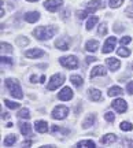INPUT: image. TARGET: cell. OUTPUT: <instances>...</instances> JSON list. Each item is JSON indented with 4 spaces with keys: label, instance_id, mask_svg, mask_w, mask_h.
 <instances>
[{
    "label": "cell",
    "instance_id": "obj_1",
    "mask_svg": "<svg viewBox=\"0 0 133 148\" xmlns=\"http://www.w3.org/2000/svg\"><path fill=\"white\" fill-rule=\"evenodd\" d=\"M58 32V29L55 26H38L33 30V34L36 36L37 40H49L51 37L55 36V33Z\"/></svg>",
    "mask_w": 133,
    "mask_h": 148
},
{
    "label": "cell",
    "instance_id": "obj_2",
    "mask_svg": "<svg viewBox=\"0 0 133 148\" xmlns=\"http://www.w3.org/2000/svg\"><path fill=\"white\" fill-rule=\"evenodd\" d=\"M5 86L10 89V93L12 95V97H15V99H22V97H23L22 89L16 79H12V78L5 79Z\"/></svg>",
    "mask_w": 133,
    "mask_h": 148
},
{
    "label": "cell",
    "instance_id": "obj_3",
    "mask_svg": "<svg viewBox=\"0 0 133 148\" xmlns=\"http://www.w3.org/2000/svg\"><path fill=\"white\" fill-rule=\"evenodd\" d=\"M64 82V77L62 75V74H53L52 77L49 78V81H48V86L47 89L48 90H55L58 89L60 85Z\"/></svg>",
    "mask_w": 133,
    "mask_h": 148
},
{
    "label": "cell",
    "instance_id": "obj_4",
    "mask_svg": "<svg viewBox=\"0 0 133 148\" xmlns=\"http://www.w3.org/2000/svg\"><path fill=\"white\" fill-rule=\"evenodd\" d=\"M59 63L66 69H77L78 67V59L73 55L71 56H63V58L59 59Z\"/></svg>",
    "mask_w": 133,
    "mask_h": 148
},
{
    "label": "cell",
    "instance_id": "obj_5",
    "mask_svg": "<svg viewBox=\"0 0 133 148\" xmlns=\"http://www.w3.org/2000/svg\"><path fill=\"white\" fill-rule=\"evenodd\" d=\"M69 114V108L66 106H56L52 110V118L53 119H64Z\"/></svg>",
    "mask_w": 133,
    "mask_h": 148
},
{
    "label": "cell",
    "instance_id": "obj_6",
    "mask_svg": "<svg viewBox=\"0 0 133 148\" xmlns=\"http://www.w3.org/2000/svg\"><path fill=\"white\" fill-rule=\"evenodd\" d=\"M115 44H117V38L115 37H108L104 42V45L101 48V52L103 53H110L114 51V48H115Z\"/></svg>",
    "mask_w": 133,
    "mask_h": 148
},
{
    "label": "cell",
    "instance_id": "obj_7",
    "mask_svg": "<svg viewBox=\"0 0 133 148\" xmlns=\"http://www.w3.org/2000/svg\"><path fill=\"white\" fill-rule=\"evenodd\" d=\"M112 108L117 111V112H125V111L128 110V104H126V101L123 100V99H114V101L111 103Z\"/></svg>",
    "mask_w": 133,
    "mask_h": 148
},
{
    "label": "cell",
    "instance_id": "obj_8",
    "mask_svg": "<svg viewBox=\"0 0 133 148\" xmlns=\"http://www.w3.org/2000/svg\"><path fill=\"white\" fill-rule=\"evenodd\" d=\"M62 3H63V0H47V1L44 3V7H45L48 11L55 12L56 10H59V7L62 5Z\"/></svg>",
    "mask_w": 133,
    "mask_h": 148
},
{
    "label": "cell",
    "instance_id": "obj_9",
    "mask_svg": "<svg viewBox=\"0 0 133 148\" xmlns=\"http://www.w3.org/2000/svg\"><path fill=\"white\" fill-rule=\"evenodd\" d=\"M55 45L59 49H62V51H67L70 47V38L69 37H59L58 40L55 41Z\"/></svg>",
    "mask_w": 133,
    "mask_h": 148
},
{
    "label": "cell",
    "instance_id": "obj_10",
    "mask_svg": "<svg viewBox=\"0 0 133 148\" xmlns=\"http://www.w3.org/2000/svg\"><path fill=\"white\" fill-rule=\"evenodd\" d=\"M103 7H104V4H103L101 0H92V1H89L88 5H86V11L90 14V12H95L96 10H100Z\"/></svg>",
    "mask_w": 133,
    "mask_h": 148
},
{
    "label": "cell",
    "instance_id": "obj_11",
    "mask_svg": "<svg viewBox=\"0 0 133 148\" xmlns=\"http://www.w3.org/2000/svg\"><path fill=\"white\" fill-rule=\"evenodd\" d=\"M71 97H73V90L70 89L69 86H64L63 89L58 93V99H59V100L66 101V100H70Z\"/></svg>",
    "mask_w": 133,
    "mask_h": 148
},
{
    "label": "cell",
    "instance_id": "obj_12",
    "mask_svg": "<svg viewBox=\"0 0 133 148\" xmlns=\"http://www.w3.org/2000/svg\"><path fill=\"white\" fill-rule=\"evenodd\" d=\"M106 64L108 66V69L111 71H117L119 67H121V62L115 58H107L106 59Z\"/></svg>",
    "mask_w": 133,
    "mask_h": 148
},
{
    "label": "cell",
    "instance_id": "obj_13",
    "mask_svg": "<svg viewBox=\"0 0 133 148\" xmlns=\"http://www.w3.org/2000/svg\"><path fill=\"white\" fill-rule=\"evenodd\" d=\"M26 58L29 59H34V58H40V56H44L45 53H44L43 49H40V48H33V49H29L26 51Z\"/></svg>",
    "mask_w": 133,
    "mask_h": 148
},
{
    "label": "cell",
    "instance_id": "obj_14",
    "mask_svg": "<svg viewBox=\"0 0 133 148\" xmlns=\"http://www.w3.org/2000/svg\"><path fill=\"white\" fill-rule=\"evenodd\" d=\"M25 21L29 22V23H34V22L38 21V18H40V14H38L37 11H29L25 14Z\"/></svg>",
    "mask_w": 133,
    "mask_h": 148
},
{
    "label": "cell",
    "instance_id": "obj_15",
    "mask_svg": "<svg viewBox=\"0 0 133 148\" xmlns=\"http://www.w3.org/2000/svg\"><path fill=\"white\" fill-rule=\"evenodd\" d=\"M115 141H117V136L114 133H108V134H106V136H103L100 138V144H103V145L112 144V143H115Z\"/></svg>",
    "mask_w": 133,
    "mask_h": 148
},
{
    "label": "cell",
    "instance_id": "obj_16",
    "mask_svg": "<svg viewBox=\"0 0 133 148\" xmlns=\"http://www.w3.org/2000/svg\"><path fill=\"white\" fill-rule=\"evenodd\" d=\"M89 93V99L92 101H100L101 100V92L99 89H95V88H90L89 90H88Z\"/></svg>",
    "mask_w": 133,
    "mask_h": 148
},
{
    "label": "cell",
    "instance_id": "obj_17",
    "mask_svg": "<svg viewBox=\"0 0 133 148\" xmlns=\"http://www.w3.org/2000/svg\"><path fill=\"white\" fill-rule=\"evenodd\" d=\"M97 75H101V77L106 75V69H104L103 66H96V67H93L92 71H90V74H89L90 78H95Z\"/></svg>",
    "mask_w": 133,
    "mask_h": 148
},
{
    "label": "cell",
    "instance_id": "obj_18",
    "mask_svg": "<svg viewBox=\"0 0 133 148\" xmlns=\"http://www.w3.org/2000/svg\"><path fill=\"white\" fill-rule=\"evenodd\" d=\"M34 129H36L38 133H45L48 130V123L45 121H36Z\"/></svg>",
    "mask_w": 133,
    "mask_h": 148
},
{
    "label": "cell",
    "instance_id": "obj_19",
    "mask_svg": "<svg viewBox=\"0 0 133 148\" xmlns=\"http://www.w3.org/2000/svg\"><path fill=\"white\" fill-rule=\"evenodd\" d=\"M97 48H99V42L96 41V40H89V41H86L85 49L88 52H95V51H97Z\"/></svg>",
    "mask_w": 133,
    "mask_h": 148
},
{
    "label": "cell",
    "instance_id": "obj_20",
    "mask_svg": "<svg viewBox=\"0 0 133 148\" xmlns=\"http://www.w3.org/2000/svg\"><path fill=\"white\" fill-rule=\"evenodd\" d=\"M95 119H96V116L95 114H89V115L85 118V121L82 122V127L84 129H88V127H90L93 123H95Z\"/></svg>",
    "mask_w": 133,
    "mask_h": 148
},
{
    "label": "cell",
    "instance_id": "obj_21",
    "mask_svg": "<svg viewBox=\"0 0 133 148\" xmlns=\"http://www.w3.org/2000/svg\"><path fill=\"white\" fill-rule=\"evenodd\" d=\"M19 130L23 136H30V123L27 122H21L19 123Z\"/></svg>",
    "mask_w": 133,
    "mask_h": 148
},
{
    "label": "cell",
    "instance_id": "obj_22",
    "mask_svg": "<svg viewBox=\"0 0 133 148\" xmlns=\"http://www.w3.org/2000/svg\"><path fill=\"white\" fill-rule=\"evenodd\" d=\"M15 141H16V136H15V134H8V136L4 138L3 145H5V147H11L12 144H15Z\"/></svg>",
    "mask_w": 133,
    "mask_h": 148
},
{
    "label": "cell",
    "instance_id": "obj_23",
    "mask_svg": "<svg viewBox=\"0 0 133 148\" xmlns=\"http://www.w3.org/2000/svg\"><path fill=\"white\" fill-rule=\"evenodd\" d=\"M123 93V89L122 88H119V86H111L110 89H108V96H119Z\"/></svg>",
    "mask_w": 133,
    "mask_h": 148
},
{
    "label": "cell",
    "instance_id": "obj_24",
    "mask_svg": "<svg viewBox=\"0 0 133 148\" xmlns=\"http://www.w3.org/2000/svg\"><path fill=\"white\" fill-rule=\"evenodd\" d=\"M70 81H71V84L74 85V86H77V88H80L81 85H82V82H84V79H82L81 75H71V77H70Z\"/></svg>",
    "mask_w": 133,
    "mask_h": 148
},
{
    "label": "cell",
    "instance_id": "obj_25",
    "mask_svg": "<svg viewBox=\"0 0 133 148\" xmlns=\"http://www.w3.org/2000/svg\"><path fill=\"white\" fill-rule=\"evenodd\" d=\"M97 22H99V18H97L96 15L90 16L89 19H88V22H86V30H90V29H92V27L95 26V25L97 23Z\"/></svg>",
    "mask_w": 133,
    "mask_h": 148
},
{
    "label": "cell",
    "instance_id": "obj_26",
    "mask_svg": "<svg viewBox=\"0 0 133 148\" xmlns=\"http://www.w3.org/2000/svg\"><path fill=\"white\" fill-rule=\"evenodd\" d=\"M77 147H84V148H89V147H96V144L92 140H82L80 143H77Z\"/></svg>",
    "mask_w": 133,
    "mask_h": 148
},
{
    "label": "cell",
    "instance_id": "obj_27",
    "mask_svg": "<svg viewBox=\"0 0 133 148\" xmlns=\"http://www.w3.org/2000/svg\"><path fill=\"white\" fill-rule=\"evenodd\" d=\"M119 129L121 130H123V132H130L133 129V125L130 123V122H121V126H119Z\"/></svg>",
    "mask_w": 133,
    "mask_h": 148
},
{
    "label": "cell",
    "instance_id": "obj_28",
    "mask_svg": "<svg viewBox=\"0 0 133 148\" xmlns=\"http://www.w3.org/2000/svg\"><path fill=\"white\" fill-rule=\"evenodd\" d=\"M117 53L119 55V56H123V58H128L129 55H130V51H129V48H123V47H121V48H118Z\"/></svg>",
    "mask_w": 133,
    "mask_h": 148
},
{
    "label": "cell",
    "instance_id": "obj_29",
    "mask_svg": "<svg viewBox=\"0 0 133 148\" xmlns=\"http://www.w3.org/2000/svg\"><path fill=\"white\" fill-rule=\"evenodd\" d=\"M18 116H19V118H23V119H29V118H30V112H29L27 108H22V110H19V112H18Z\"/></svg>",
    "mask_w": 133,
    "mask_h": 148
},
{
    "label": "cell",
    "instance_id": "obj_30",
    "mask_svg": "<svg viewBox=\"0 0 133 148\" xmlns=\"http://www.w3.org/2000/svg\"><path fill=\"white\" fill-rule=\"evenodd\" d=\"M4 104L8 108H11V110H15V108H19V103H15V101H11V100H7V99H4Z\"/></svg>",
    "mask_w": 133,
    "mask_h": 148
},
{
    "label": "cell",
    "instance_id": "obj_31",
    "mask_svg": "<svg viewBox=\"0 0 133 148\" xmlns=\"http://www.w3.org/2000/svg\"><path fill=\"white\" fill-rule=\"evenodd\" d=\"M123 3V0H108V4L111 8H118Z\"/></svg>",
    "mask_w": 133,
    "mask_h": 148
},
{
    "label": "cell",
    "instance_id": "obj_32",
    "mask_svg": "<svg viewBox=\"0 0 133 148\" xmlns=\"http://www.w3.org/2000/svg\"><path fill=\"white\" fill-rule=\"evenodd\" d=\"M106 33H107V26H106V25H104V23H101L100 26H99V30H97V34H99V36H104Z\"/></svg>",
    "mask_w": 133,
    "mask_h": 148
},
{
    "label": "cell",
    "instance_id": "obj_33",
    "mask_svg": "<svg viewBox=\"0 0 133 148\" xmlns=\"http://www.w3.org/2000/svg\"><path fill=\"white\" fill-rule=\"evenodd\" d=\"M88 14H89V12H88L86 10L85 11H77V18L82 21V19H85V18H86V15H88Z\"/></svg>",
    "mask_w": 133,
    "mask_h": 148
},
{
    "label": "cell",
    "instance_id": "obj_34",
    "mask_svg": "<svg viewBox=\"0 0 133 148\" xmlns=\"http://www.w3.org/2000/svg\"><path fill=\"white\" fill-rule=\"evenodd\" d=\"M104 118H106V121H108V122H114V119H115V115H114V112H106L104 114Z\"/></svg>",
    "mask_w": 133,
    "mask_h": 148
},
{
    "label": "cell",
    "instance_id": "obj_35",
    "mask_svg": "<svg viewBox=\"0 0 133 148\" xmlns=\"http://www.w3.org/2000/svg\"><path fill=\"white\" fill-rule=\"evenodd\" d=\"M16 44H18V45H21V47H25V45L29 44V40H27L26 37H25V38H21V37H19V38L16 40Z\"/></svg>",
    "mask_w": 133,
    "mask_h": 148
},
{
    "label": "cell",
    "instance_id": "obj_36",
    "mask_svg": "<svg viewBox=\"0 0 133 148\" xmlns=\"http://www.w3.org/2000/svg\"><path fill=\"white\" fill-rule=\"evenodd\" d=\"M1 48H3V51H5V52L11 53L12 52V48H11L10 44H7V42H1Z\"/></svg>",
    "mask_w": 133,
    "mask_h": 148
},
{
    "label": "cell",
    "instance_id": "obj_37",
    "mask_svg": "<svg viewBox=\"0 0 133 148\" xmlns=\"http://www.w3.org/2000/svg\"><path fill=\"white\" fill-rule=\"evenodd\" d=\"M125 12H126V15H128V16L133 18V4H132V5H129L128 8L125 10Z\"/></svg>",
    "mask_w": 133,
    "mask_h": 148
},
{
    "label": "cell",
    "instance_id": "obj_38",
    "mask_svg": "<svg viewBox=\"0 0 133 148\" xmlns=\"http://www.w3.org/2000/svg\"><path fill=\"white\" fill-rule=\"evenodd\" d=\"M126 90H128L129 95H133V81H130V82L126 85Z\"/></svg>",
    "mask_w": 133,
    "mask_h": 148
},
{
    "label": "cell",
    "instance_id": "obj_39",
    "mask_svg": "<svg viewBox=\"0 0 133 148\" xmlns=\"http://www.w3.org/2000/svg\"><path fill=\"white\" fill-rule=\"evenodd\" d=\"M129 42H130V37H129V36H125V37H122V38H121V44H122V45L129 44Z\"/></svg>",
    "mask_w": 133,
    "mask_h": 148
},
{
    "label": "cell",
    "instance_id": "obj_40",
    "mask_svg": "<svg viewBox=\"0 0 133 148\" xmlns=\"http://www.w3.org/2000/svg\"><path fill=\"white\" fill-rule=\"evenodd\" d=\"M1 63H8V64H12V60L7 56H1Z\"/></svg>",
    "mask_w": 133,
    "mask_h": 148
},
{
    "label": "cell",
    "instance_id": "obj_41",
    "mask_svg": "<svg viewBox=\"0 0 133 148\" xmlns=\"http://www.w3.org/2000/svg\"><path fill=\"white\" fill-rule=\"evenodd\" d=\"M114 30H115V32H122L123 30V27H122V25H121V23H117V25H115V26H114Z\"/></svg>",
    "mask_w": 133,
    "mask_h": 148
},
{
    "label": "cell",
    "instance_id": "obj_42",
    "mask_svg": "<svg viewBox=\"0 0 133 148\" xmlns=\"http://www.w3.org/2000/svg\"><path fill=\"white\" fill-rule=\"evenodd\" d=\"M97 60V58H95V56H88L86 58V63H92V62H96Z\"/></svg>",
    "mask_w": 133,
    "mask_h": 148
},
{
    "label": "cell",
    "instance_id": "obj_43",
    "mask_svg": "<svg viewBox=\"0 0 133 148\" xmlns=\"http://www.w3.org/2000/svg\"><path fill=\"white\" fill-rule=\"evenodd\" d=\"M125 145H133V140H123Z\"/></svg>",
    "mask_w": 133,
    "mask_h": 148
},
{
    "label": "cell",
    "instance_id": "obj_44",
    "mask_svg": "<svg viewBox=\"0 0 133 148\" xmlns=\"http://www.w3.org/2000/svg\"><path fill=\"white\" fill-rule=\"evenodd\" d=\"M67 14H69V10H66L63 14H62V18H63V19H66V18H67Z\"/></svg>",
    "mask_w": 133,
    "mask_h": 148
},
{
    "label": "cell",
    "instance_id": "obj_45",
    "mask_svg": "<svg viewBox=\"0 0 133 148\" xmlns=\"http://www.w3.org/2000/svg\"><path fill=\"white\" fill-rule=\"evenodd\" d=\"M30 79H32V82H37V77H36V75H32Z\"/></svg>",
    "mask_w": 133,
    "mask_h": 148
},
{
    "label": "cell",
    "instance_id": "obj_46",
    "mask_svg": "<svg viewBox=\"0 0 133 148\" xmlns=\"http://www.w3.org/2000/svg\"><path fill=\"white\" fill-rule=\"evenodd\" d=\"M1 118H3V119H7V118H8V114H7V112H3V114H1Z\"/></svg>",
    "mask_w": 133,
    "mask_h": 148
},
{
    "label": "cell",
    "instance_id": "obj_47",
    "mask_svg": "<svg viewBox=\"0 0 133 148\" xmlns=\"http://www.w3.org/2000/svg\"><path fill=\"white\" fill-rule=\"evenodd\" d=\"M30 144H32V141H23L22 145H23V147H26V145H30Z\"/></svg>",
    "mask_w": 133,
    "mask_h": 148
},
{
    "label": "cell",
    "instance_id": "obj_48",
    "mask_svg": "<svg viewBox=\"0 0 133 148\" xmlns=\"http://www.w3.org/2000/svg\"><path fill=\"white\" fill-rule=\"evenodd\" d=\"M26 1H38V0H26Z\"/></svg>",
    "mask_w": 133,
    "mask_h": 148
},
{
    "label": "cell",
    "instance_id": "obj_49",
    "mask_svg": "<svg viewBox=\"0 0 133 148\" xmlns=\"http://www.w3.org/2000/svg\"><path fill=\"white\" fill-rule=\"evenodd\" d=\"M132 67H133V63H132Z\"/></svg>",
    "mask_w": 133,
    "mask_h": 148
},
{
    "label": "cell",
    "instance_id": "obj_50",
    "mask_svg": "<svg viewBox=\"0 0 133 148\" xmlns=\"http://www.w3.org/2000/svg\"><path fill=\"white\" fill-rule=\"evenodd\" d=\"M132 1H133V0H132Z\"/></svg>",
    "mask_w": 133,
    "mask_h": 148
}]
</instances>
